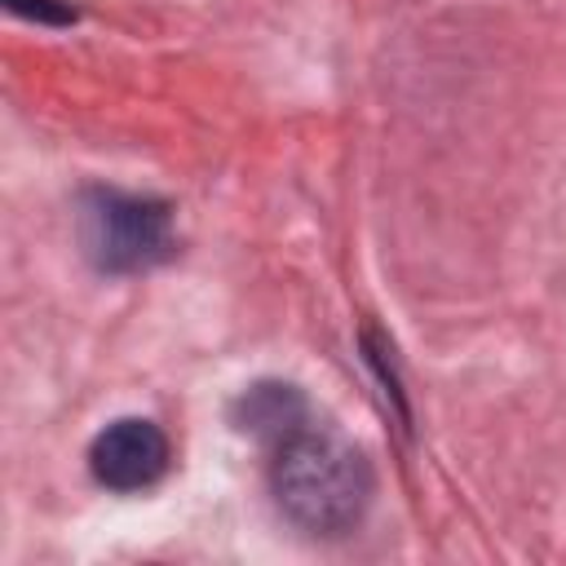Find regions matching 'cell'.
<instances>
[{"label":"cell","instance_id":"7a4b0ae2","mask_svg":"<svg viewBox=\"0 0 566 566\" xmlns=\"http://www.w3.org/2000/svg\"><path fill=\"white\" fill-rule=\"evenodd\" d=\"M80 239L97 270H146L172 252V212L150 195L88 190L80 208Z\"/></svg>","mask_w":566,"mask_h":566},{"label":"cell","instance_id":"5b68a950","mask_svg":"<svg viewBox=\"0 0 566 566\" xmlns=\"http://www.w3.org/2000/svg\"><path fill=\"white\" fill-rule=\"evenodd\" d=\"M13 13H27V18H40V22H71L75 9L71 4H57V0H4Z\"/></svg>","mask_w":566,"mask_h":566},{"label":"cell","instance_id":"6da1fadb","mask_svg":"<svg viewBox=\"0 0 566 566\" xmlns=\"http://www.w3.org/2000/svg\"><path fill=\"white\" fill-rule=\"evenodd\" d=\"M270 491L305 535H345L371 504V464L345 438L301 424L274 447Z\"/></svg>","mask_w":566,"mask_h":566},{"label":"cell","instance_id":"3957f363","mask_svg":"<svg viewBox=\"0 0 566 566\" xmlns=\"http://www.w3.org/2000/svg\"><path fill=\"white\" fill-rule=\"evenodd\" d=\"M168 464H172L168 433L142 416L111 420L88 447V469L111 491H146L168 473Z\"/></svg>","mask_w":566,"mask_h":566},{"label":"cell","instance_id":"277c9868","mask_svg":"<svg viewBox=\"0 0 566 566\" xmlns=\"http://www.w3.org/2000/svg\"><path fill=\"white\" fill-rule=\"evenodd\" d=\"M305 398L292 389V385H279V380H261V385H252L239 402H234V420H239V429H248V433H256V438H265V442H283L287 433H296L301 424H305Z\"/></svg>","mask_w":566,"mask_h":566}]
</instances>
